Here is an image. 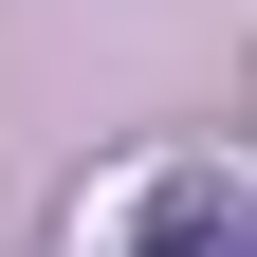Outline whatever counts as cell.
<instances>
[{
    "label": "cell",
    "mask_w": 257,
    "mask_h": 257,
    "mask_svg": "<svg viewBox=\"0 0 257 257\" xmlns=\"http://www.w3.org/2000/svg\"><path fill=\"white\" fill-rule=\"evenodd\" d=\"M128 257H257V202H239L220 166H184L166 202H147V239H128Z\"/></svg>",
    "instance_id": "cell-1"
}]
</instances>
